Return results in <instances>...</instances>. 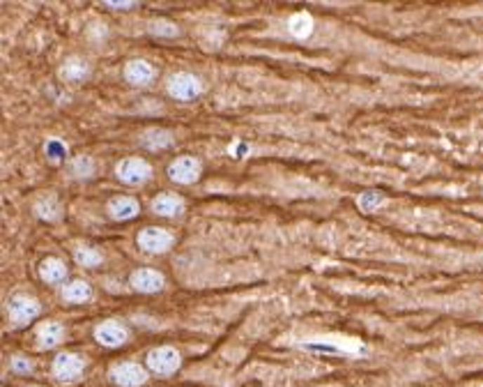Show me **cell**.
Returning a JSON list of instances; mask_svg holds the SVG:
<instances>
[{
  "label": "cell",
  "instance_id": "obj_18",
  "mask_svg": "<svg viewBox=\"0 0 483 387\" xmlns=\"http://www.w3.org/2000/svg\"><path fill=\"white\" fill-rule=\"evenodd\" d=\"M288 30H290V35L297 37V39H306L313 32V19H311V14H306V12H297L290 16V21H288Z\"/></svg>",
  "mask_w": 483,
  "mask_h": 387
},
{
  "label": "cell",
  "instance_id": "obj_8",
  "mask_svg": "<svg viewBox=\"0 0 483 387\" xmlns=\"http://www.w3.org/2000/svg\"><path fill=\"white\" fill-rule=\"evenodd\" d=\"M95 339L106 348H118L129 339V330L120 320H104L95 327Z\"/></svg>",
  "mask_w": 483,
  "mask_h": 387
},
{
  "label": "cell",
  "instance_id": "obj_26",
  "mask_svg": "<svg viewBox=\"0 0 483 387\" xmlns=\"http://www.w3.org/2000/svg\"><path fill=\"white\" fill-rule=\"evenodd\" d=\"M62 150H65V147H62L60 141H48L46 143V152H48V157H51V159H60L65 155Z\"/></svg>",
  "mask_w": 483,
  "mask_h": 387
},
{
  "label": "cell",
  "instance_id": "obj_23",
  "mask_svg": "<svg viewBox=\"0 0 483 387\" xmlns=\"http://www.w3.org/2000/svg\"><path fill=\"white\" fill-rule=\"evenodd\" d=\"M72 173L77 178H90L95 173L93 157H88V155H79V157L72 162Z\"/></svg>",
  "mask_w": 483,
  "mask_h": 387
},
{
  "label": "cell",
  "instance_id": "obj_9",
  "mask_svg": "<svg viewBox=\"0 0 483 387\" xmlns=\"http://www.w3.org/2000/svg\"><path fill=\"white\" fill-rule=\"evenodd\" d=\"M111 378L120 387H140L147 381V372L136 362H122V365L113 367Z\"/></svg>",
  "mask_w": 483,
  "mask_h": 387
},
{
  "label": "cell",
  "instance_id": "obj_24",
  "mask_svg": "<svg viewBox=\"0 0 483 387\" xmlns=\"http://www.w3.org/2000/svg\"><path fill=\"white\" fill-rule=\"evenodd\" d=\"M382 201H385V194H380V192H364V194L359 196V199H357V203H359V208H362L364 212L378 210Z\"/></svg>",
  "mask_w": 483,
  "mask_h": 387
},
{
  "label": "cell",
  "instance_id": "obj_21",
  "mask_svg": "<svg viewBox=\"0 0 483 387\" xmlns=\"http://www.w3.org/2000/svg\"><path fill=\"white\" fill-rule=\"evenodd\" d=\"M35 212L46 221H55L58 217H60V205H58L55 196H48V199H41L37 201L35 205Z\"/></svg>",
  "mask_w": 483,
  "mask_h": 387
},
{
  "label": "cell",
  "instance_id": "obj_15",
  "mask_svg": "<svg viewBox=\"0 0 483 387\" xmlns=\"http://www.w3.org/2000/svg\"><path fill=\"white\" fill-rule=\"evenodd\" d=\"M62 339H65V330H62L60 323H55V320H46V323L39 325L37 343L41 346V348H55Z\"/></svg>",
  "mask_w": 483,
  "mask_h": 387
},
{
  "label": "cell",
  "instance_id": "obj_12",
  "mask_svg": "<svg viewBox=\"0 0 483 387\" xmlns=\"http://www.w3.org/2000/svg\"><path fill=\"white\" fill-rule=\"evenodd\" d=\"M108 212H111V217L118 221L134 219L140 212V205L136 199H131V196H115V199L108 203Z\"/></svg>",
  "mask_w": 483,
  "mask_h": 387
},
{
  "label": "cell",
  "instance_id": "obj_25",
  "mask_svg": "<svg viewBox=\"0 0 483 387\" xmlns=\"http://www.w3.org/2000/svg\"><path fill=\"white\" fill-rule=\"evenodd\" d=\"M12 372H16V374H30L32 372V362L28 358H12Z\"/></svg>",
  "mask_w": 483,
  "mask_h": 387
},
{
  "label": "cell",
  "instance_id": "obj_7",
  "mask_svg": "<svg viewBox=\"0 0 483 387\" xmlns=\"http://www.w3.org/2000/svg\"><path fill=\"white\" fill-rule=\"evenodd\" d=\"M83 369H86V362L79 355H74V353H60V355L53 360V376L62 383H72V381H77V378H81Z\"/></svg>",
  "mask_w": 483,
  "mask_h": 387
},
{
  "label": "cell",
  "instance_id": "obj_20",
  "mask_svg": "<svg viewBox=\"0 0 483 387\" xmlns=\"http://www.w3.org/2000/svg\"><path fill=\"white\" fill-rule=\"evenodd\" d=\"M74 261L83 268H97L104 258L97 249H93V247H79V249L74 251Z\"/></svg>",
  "mask_w": 483,
  "mask_h": 387
},
{
  "label": "cell",
  "instance_id": "obj_2",
  "mask_svg": "<svg viewBox=\"0 0 483 387\" xmlns=\"http://www.w3.org/2000/svg\"><path fill=\"white\" fill-rule=\"evenodd\" d=\"M180 365H182V358L173 346H161V348H154L147 353V367L157 376H171L178 372Z\"/></svg>",
  "mask_w": 483,
  "mask_h": 387
},
{
  "label": "cell",
  "instance_id": "obj_17",
  "mask_svg": "<svg viewBox=\"0 0 483 387\" xmlns=\"http://www.w3.org/2000/svg\"><path fill=\"white\" fill-rule=\"evenodd\" d=\"M140 143H143L147 150H164V147L173 145V134L168 129H147L143 136H140Z\"/></svg>",
  "mask_w": 483,
  "mask_h": 387
},
{
  "label": "cell",
  "instance_id": "obj_19",
  "mask_svg": "<svg viewBox=\"0 0 483 387\" xmlns=\"http://www.w3.org/2000/svg\"><path fill=\"white\" fill-rule=\"evenodd\" d=\"M90 74V65L83 58H70L67 63L60 67V77L65 81H81Z\"/></svg>",
  "mask_w": 483,
  "mask_h": 387
},
{
  "label": "cell",
  "instance_id": "obj_11",
  "mask_svg": "<svg viewBox=\"0 0 483 387\" xmlns=\"http://www.w3.org/2000/svg\"><path fill=\"white\" fill-rule=\"evenodd\" d=\"M124 79L134 86H147L154 79V67L147 60H129L124 65Z\"/></svg>",
  "mask_w": 483,
  "mask_h": 387
},
{
  "label": "cell",
  "instance_id": "obj_6",
  "mask_svg": "<svg viewBox=\"0 0 483 387\" xmlns=\"http://www.w3.org/2000/svg\"><path fill=\"white\" fill-rule=\"evenodd\" d=\"M201 171H203L201 162H198L196 157L185 155V157H178L175 162H171L168 176H171L173 183H178V185H191L201 178Z\"/></svg>",
  "mask_w": 483,
  "mask_h": 387
},
{
  "label": "cell",
  "instance_id": "obj_13",
  "mask_svg": "<svg viewBox=\"0 0 483 387\" xmlns=\"http://www.w3.org/2000/svg\"><path fill=\"white\" fill-rule=\"evenodd\" d=\"M185 210V201L175 194H159L152 201V212L159 217H178Z\"/></svg>",
  "mask_w": 483,
  "mask_h": 387
},
{
  "label": "cell",
  "instance_id": "obj_27",
  "mask_svg": "<svg viewBox=\"0 0 483 387\" xmlns=\"http://www.w3.org/2000/svg\"><path fill=\"white\" fill-rule=\"evenodd\" d=\"M108 7H113V10H118V7H122V10H129V7H134V3H115V0H111V3H106Z\"/></svg>",
  "mask_w": 483,
  "mask_h": 387
},
{
  "label": "cell",
  "instance_id": "obj_14",
  "mask_svg": "<svg viewBox=\"0 0 483 387\" xmlns=\"http://www.w3.org/2000/svg\"><path fill=\"white\" fill-rule=\"evenodd\" d=\"M62 300L70 304H86L93 300V286L83 279H74L62 288Z\"/></svg>",
  "mask_w": 483,
  "mask_h": 387
},
{
  "label": "cell",
  "instance_id": "obj_5",
  "mask_svg": "<svg viewBox=\"0 0 483 387\" xmlns=\"http://www.w3.org/2000/svg\"><path fill=\"white\" fill-rule=\"evenodd\" d=\"M138 247L147 254H164L173 247V233L157 226L143 228L138 233Z\"/></svg>",
  "mask_w": 483,
  "mask_h": 387
},
{
  "label": "cell",
  "instance_id": "obj_3",
  "mask_svg": "<svg viewBox=\"0 0 483 387\" xmlns=\"http://www.w3.org/2000/svg\"><path fill=\"white\" fill-rule=\"evenodd\" d=\"M115 176H118L124 185H143L152 178V166L140 157H127L115 166Z\"/></svg>",
  "mask_w": 483,
  "mask_h": 387
},
{
  "label": "cell",
  "instance_id": "obj_4",
  "mask_svg": "<svg viewBox=\"0 0 483 387\" xmlns=\"http://www.w3.org/2000/svg\"><path fill=\"white\" fill-rule=\"evenodd\" d=\"M39 302L30 295H14L7 304V314H10L12 325H28L32 318L39 316Z\"/></svg>",
  "mask_w": 483,
  "mask_h": 387
},
{
  "label": "cell",
  "instance_id": "obj_1",
  "mask_svg": "<svg viewBox=\"0 0 483 387\" xmlns=\"http://www.w3.org/2000/svg\"><path fill=\"white\" fill-rule=\"evenodd\" d=\"M166 90H168V95L175 97V100L191 102V100H196V97L203 93V84L194 77V74L180 72V74H173V77L168 79Z\"/></svg>",
  "mask_w": 483,
  "mask_h": 387
},
{
  "label": "cell",
  "instance_id": "obj_10",
  "mask_svg": "<svg viewBox=\"0 0 483 387\" xmlns=\"http://www.w3.org/2000/svg\"><path fill=\"white\" fill-rule=\"evenodd\" d=\"M129 284L138 293H159L164 288V277L161 273H157L152 268H140L131 275Z\"/></svg>",
  "mask_w": 483,
  "mask_h": 387
},
{
  "label": "cell",
  "instance_id": "obj_16",
  "mask_svg": "<svg viewBox=\"0 0 483 387\" xmlns=\"http://www.w3.org/2000/svg\"><path fill=\"white\" fill-rule=\"evenodd\" d=\"M39 277H41V282H46V284H58L67 277V268H65V263L60 258L48 256V258L41 261Z\"/></svg>",
  "mask_w": 483,
  "mask_h": 387
},
{
  "label": "cell",
  "instance_id": "obj_22",
  "mask_svg": "<svg viewBox=\"0 0 483 387\" xmlns=\"http://www.w3.org/2000/svg\"><path fill=\"white\" fill-rule=\"evenodd\" d=\"M147 30L152 32L154 37H164V39H171V37H178V35H180L178 26H175V23H171V21H166V19L150 21Z\"/></svg>",
  "mask_w": 483,
  "mask_h": 387
}]
</instances>
